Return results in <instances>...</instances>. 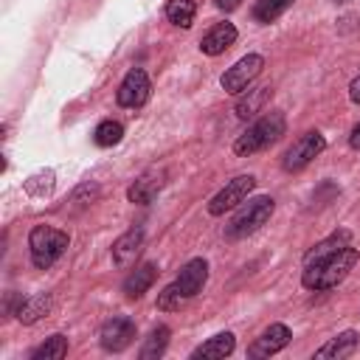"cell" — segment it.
<instances>
[{
  "instance_id": "16",
  "label": "cell",
  "mask_w": 360,
  "mask_h": 360,
  "mask_svg": "<svg viewBox=\"0 0 360 360\" xmlns=\"http://www.w3.org/2000/svg\"><path fill=\"white\" fill-rule=\"evenodd\" d=\"M155 278H158V267H155L152 262H146V264L135 267V270L124 278V292H127L129 298H141V295L155 284Z\"/></svg>"
},
{
  "instance_id": "27",
  "label": "cell",
  "mask_w": 360,
  "mask_h": 360,
  "mask_svg": "<svg viewBox=\"0 0 360 360\" xmlns=\"http://www.w3.org/2000/svg\"><path fill=\"white\" fill-rule=\"evenodd\" d=\"M349 98H352L354 104H360V76L352 79V84H349Z\"/></svg>"
},
{
  "instance_id": "21",
  "label": "cell",
  "mask_w": 360,
  "mask_h": 360,
  "mask_svg": "<svg viewBox=\"0 0 360 360\" xmlns=\"http://www.w3.org/2000/svg\"><path fill=\"white\" fill-rule=\"evenodd\" d=\"M68 354V338L65 335H51L45 343L31 349V360H62Z\"/></svg>"
},
{
  "instance_id": "4",
  "label": "cell",
  "mask_w": 360,
  "mask_h": 360,
  "mask_svg": "<svg viewBox=\"0 0 360 360\" xmlns=\"http://www.w3.org/2000/svg\"><path fill=\"white\" fill-rule=\"evenodd\" d=\"M70 236L53 225H34L28 233V250H31V262L39 270H48L65 250H68Z\"/></svg>"
},
{
  "instance_id": "12",
  "label": "cell",
  "mask_w": 360,
  "mask_h": 360,
  "mask_svg": "<svg viewBox=\"0 0 360 360\" xmlns=\"http://www.w3.org/2000/svg\"><path fill=\"white\" fill-rule=\"evenodd\" d=\"M236 42V28L233 22H217L214 28H208L200 39V51L208 56H219L222 51H228Z\"/></svg>"
},
{
  "instance_id": "2",
  "label": "cell",
  "mask_w": 360,
  "mask_h": 360,
  "mask_svg": "<svg viewBox=\"0 0 360 360\" xmlns=\"http://www.w3.org/2000/svg\"><path fill=\"white\" fill-rule=\"evenodd\" d=\"M208 281V262L205 259H191L183 264V270L177 273V278L163 287V292H158V309L163 312H172V309H180L183 304H188L197 292H202Z\"/></svg>"
},
{
  "instance_id": "15",
  "label": "cell",
  "mask_w": 360,
  "mask_h": 360,
  "mask_svg": "<svg viewBox=\"0 0 360 360\" xmlns=\"http://www.w3.org/2000/svg\"><path fill=\"white\" fill-rule=\"evenodd\" d=\"M357 346H360V335H357L354 329H346V332H340L338 338H332L329 343H323V346L315 352V357H335V360H340V357L354 354Z\"/></svg>"
},
{
  "instance_id": "25",
  "label": "cell",
  "mask_w": 360,
  "mask_h": 360,
  "mask_svg": "<svg viewBox=\"0 0 360 360\" xmlns=\"http://www.w3.org/2000/svg\"><path fill=\"white\" fill-rule=\"evenodd\" d=\"M292 6V0H259L253 8V17L259 22H273L276 17H281L287 8Z\"/></svg>"
},
{
  "instance_id": "29",
  "label": "cell",
  "mask_w": 360,
  "mask_h": 360,
  "mask_svg": "<svg viewBox=\"0 0 360 360\" xmlns=\"http://www.w3.org/2000/svg\"><path fill=\"white\" fill-rule=\"evenodd\" d=\"M217 6H219L222 11H233V8L242 6V0H217Z\"/></svg>"
},
{
  "instance_id": "23",
  "label": "cell",
  "mask_w": 360,
  "mask_h": 360,
  "mask_svg": "<svg viewBox=\"0 0 360 360\" xmlns=\"http://www.w3.org/2000/svg\"><path fill=\"white\" fill-rule=\"evenodd\" d=\"M267 98H270V87L248 90V96L239 98V104H236V115H239V118H250V115H256V112L264 107Z\"/></svg>"
},
{
  "instance_id": "13",
  "label": "cell",
  "mask_w": 360,
  "mask_h": 360,
  "mask_svg": "<svg viewBox=\"0 0 360 360\" xmlns=\"http://www.w3.org/2000/svg\"><path fill=\"white\" fill-rule=\"evenodd\" d=\"M163 172H158V169H152V172H143L129 188H127V200L129 202H138V205H146V202H152L155 197H158V191L163 188Z\"/></svg>"
},
{
  "instance_id": "20",
  "label": "cell",
  "mask_w": 360,
  "mask_h": 360,
  "mask_svg": "<svg viewBox=\"0 0 360 360\" xmlns=\"http://www.w3.org/2000/svg\"><path fill=\"white\" fill-rule=\"evenodd\" d=\"M169 326L166 323H160V326H155L152 332H149V338H146V343L141 346V360H158L163 352H166V346H169Z\"/></svg>"
},
{
  "instance_id": "17",
  "label": "cell",
  "mask_w": 360,
  "mask_h": 360,
  "mask_svg": "<svg viewBox=\"0 0 360 360\" xmlns=\"http://www.w3.org/2000/svg\"><path fill=\"white\" fill-rule=\"evenodd\" d=\"M236 340L231 332H217L214 338H208L205 343H200L194 352H191V360H200V357H228L233 352Z\"/></svg>"
},
{
  "instance_id": "11",
  "label": "cell",
  "mask_w": 360,
  "mask_h": 360,
  "mask_svg": "<svg viewBox=\"0 0 360 360\" xmlns=\"http://www.w3.org/2000/svg\"><path fill=\"white\" fill-rule=\"evenodd\" d=\"M290 338H292L290 326H284V323H270V326L253 340V346L248 349V357H270V354L281 352V349L290 343Z\"/></svg>"
},
{
  "instance_id": "18",
  "label": "cell",
  "mask_w": 360,
  "mask_h": 360,
  "mask_svg": "<svg viewBox=\"0 0 360 360\" xmlns=\"http://www.w3.org/2000/svg\"><path fill=\"white\" fill-rule=\"evenodd\" d=\"M48 312H51V295L39 292V295L22 298V304H20V309H17V321H20V323H34V321H39V318L48 315Z\"/></svg>"
},
{
  "instance_id": "1",
  "label": "cell",
  "mask_w": 360,
  "mask_h": 360,
  "mask_svg": "<svg viewBox=\"0 0 360 360\" xmlns=\"http://www.w3.org/2000/svg\"><path fill=\"white\" fill-rule=\"evenodd\" d=\"M357 259H360L357 248L346 245V248H340V250H335V253H329V256H323V259H318V262L304 264L301 284H304L307 290H315V292L332 290V287H338V284L354 270Z\"/></svg>"
},
{
  "instance_id": "5",
  "label": "cell",
  "mask_w": 360,
  "mask_h": 360,
  "mask_svg": "<svg viewBox=\"0 0 360 360\" xmlns=\"http://www.w3.org/2000/svg\"><path fill=\"white\" fill-rule=\"evenodd\" d=\"M273 211H276V202H273L270 197H256V200H250V202L231 219V225L225 228V236H228V239H242V236L259 231V228L273 217Z\"/></svg>"
},
{
  "instance_id": "26",
  "label": "cell",
  "mask_w": 360,
  "mask_h": 360,
  "mask_svg": "<svg viewBox=\"0 0 360 360\" xmlns=\"http://www.w3.org/2000/svg\"><path fill=\"white\" fill-rule=\"evenodd\" d=\"M51 186H53V174H51V172L34 174V177L25 180V191H28L31 197H42L45 191H51Z\"/></svg>"
},
{
  "instance_id": "8",
  "label": "cell",
  "mask_w": 360,
  "mask_h": 360,
  "mask_svg": "<svg viewBox=\"0 0 360 360\" xmlns=\"http://www.w3.org/2000/svg\"><path fill=\"white\" fill-rule=\"evenodd\" d=\"M323 149H326V138H323L321 132H307V135H301V138L284 152V169H287V172H301V169L309 166Z\"/></svg>"
},
{
  "instance_id": "28",
  "label": "cell",
  "mask_w": 360,
  "mask_h": 360,
  "mask_svg": "<svg viewBox=\"0 0 360 360\" xmlns=\"http://www.w3.org/2000/svg\"><path fill=\"white\" fill-rule=\"evenodd\" d=\"M349 146L352 149H360V124H354V129L349 132Z\"/></svg>"
},
{
  "instance_id": "9",
  "label": "cell",
  "mask_w": 360,
  "mask_h": 360,
  "mask_svg": "<svg viewBox=\"0 0 360 360\" xmlns=\"http://www.w3.org/2000/svg\"><path fill=\"white\" fill-rule=\"evenodd\" d=\"M135 321L127 318V315H112L110 321H104L101 332H98V340H101V349L104 352H124L132 340H135Z\"/></svg>"
},
{
  "instance_id": "3",
  "label": "cell",
  "mask_w": 360,
  "mask_h": 360,
  "mask_svg": "<svg viewBox=\"0 0 360 360\" xmlns=\"http://www.w3.org/2000/svg\"><path fill=\"white\" fill-rule=\"evenodd\" d=\"M287 129V118L284 112H267L262 115L256 124H250L236 141H233V155L245 158V155H253V152H262L267 149L270 143H276Z\"/></svg>"
},
{
  "instance_id": "19",
  "label": "cell",
  "mask_w": 360,
  "mask_h": 360,
  "mask_svg": "<svg viewBox=\"0 0 360 360\" xmlns=\"http://www.w3.org/2000/svg\"><path fill=\"white\" fill-rule=\"evenodd\" d=\"M352 242V233L349 231H338V233H332V236H326V239H321L312 250H307V256H304V264H309V262H318V259H323V256H329V253H335V250H340V248H346Z\"/></svg>"
},
{
  "instance_id": "14",
  "label": "cell",
  "mask_w": 360,
  "mask_h": 360,
  "mask_svg": "<svg viewBox=\"0 0 360 360\" xmlns=\"http://www.w3.org/2000/svg\"><path fill=\"white\" fill-rule=\"evenodd\" d=\"M141 248H143V228H129L112 242V262L118 267H129L141 253Z\"/></svg>"
},
{
  "instance_id": "22",
  "label": "cell",
  "mask_w": 360,
  "mask_h": 360,
  "mask_svg": "<svg viewBox=\"0 0 360 360\" xmlns=\"http://www.w3.org/2000/svg\"><path fill=\"white\" fill-rule=\"evenodd\" d=\"M194 14H197L194 0H169L166 3V17L177 28H188L194 22Z\"/></svg>"
},
{
  "instance_id": "6",
  "label": "cell",
  "mask_w": 360,
  "mask_h": 360,
  "mask_svg": "<svg viewBox=\"0 0 360 360\" xmlns=\"http://www.w3.org/2000/svg\"><path fill=\"white\" fill-rule=\"evenodd\" d=\"M262 68H264L262 53H248V56H242L239 62H233V65L222 73L219 84H222V90H225V93L239 96V93H242V90H248V84L262 73Z\"/></svg>"
},
{
  "instance_id": "10",
  "label": "cell",
  "mask_w": 360,
  "mask_h": 360,
  "mask_svg": "<svg viewBox=\"0 0 360 360\" xmlns=\"http://www.w3.org/2000/svg\"><path fill=\"white\" fill-rule=\"evenodd\" d=\"M149 90H152V84H149V76H146V70H143V68H132V70L124 76V82L118 84L115 101H118L121 107H129V110H135V107H143V104H146V98H149Z\"/></svg>"
},
{
  "instance_id": "24",
  "label": "cell",
  "mask_w": 360,
  "mask_h": 360,
  "mask_svg": "<svg viewBox=\"0 0 360 360\" xmlns=\"http://www.w3.org/2000/svg\"><path fill=\"white\" fill-rule=\"evenodd\" d=\"M124 138V127L118 124V121H112V118H107V121H101L96 129H93V141H96V146H115L118 141Z\"/></svg>"
},
{
  "instance_id": "7",
  "label": "cell",
  "mask_w": 360,
  "mask_h": 360,
  "mask_svg": "<svg viewBox=\"0 0 360 360\" xmlns=\"http://www.w3.org/2000/svg\"><path fill=\"white\" fill-rule=\"evenodd\" d=\"M253 188H256V177H253V174H239V177H233L231 183H225V188H219V191L211 197L208 214H211V217H219V214L236 208L239 202L248 200V194H250Z\"/></svg>"
}]
</instances>
